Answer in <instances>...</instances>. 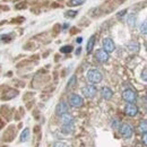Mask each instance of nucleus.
<instances>
[{"label": "nucleus", "instance_id": "nucleus-19", "mask_svg": "<svg viewBox=\"0 0 147 147\" xmlns=\"http://www.w3.org/2000/svg\"><path fill=\"white\" fill-rule=\"evenodd\" d=\"M71 50H73V47L71 45H65V47H62L60 49V52H62V53H69V52H71Z\"/></svg>", "mask_w": 147, "mask_h": 147}, {"label": "nucleus", "instance_id": "nucleus-16", "mask_svg": "<svg viewBox=\"0 0 147 147\" xmlns=\"http://www.w3.org/2000/svg\"><path fill=\"white\" fill-rule=\"evenodd\" d=\"M138 130L140 132V135H144V134H147V122L146 120H143L140 123H139V127H138Z\"/></svg>", "mask_w": 147, "mask_h": 147}, {"label": "nucleus", "instance_id": "nucleus-15", "mask_svg": "<svg viewBox=\"0 0 147 147\" xmlns=\"http://www.w3.org/2000/svg\"><path fill=\"white\" fill-rule=\"evenodd\" d=\"M127 48H128L129 51H131V52H138V51H139V44L136 43V42H131V43H129Z\"/></svg>", "mask_w": 147, "mask_h": 147}, {"label": "nucleus", "instance_id": "nucleus-5", "mask_svg": "<svg viewBox=\"0 0 147 147\" xmlns=\"http://www.w3.org/2000/svg\"><path fill=\"white\" fill-rule=\"evenodd\" d=\"M69 104L74 108H80L84 104V100L82 96H79L77 94H71L69 96Z\"/></svg>", "mask_w": 147, "mask_h": 147}, {"label": "nucleus", "instance_id": "nucleus-9", "mask_svg": "<svg viewBox=\"0 0 147 147\" xmlns=\"http://www.w3.org/2000/svg\"><path fill=\"white\" fill-rule=\"evenodd\" d=\"M125 113L129 115V117H135L137 113H138V108L135 105V104H131V103H128L125 108Z\"/></svg>", "mask_w": 147, "mask_h": 147}, {"label": "nucleus", "instance_id": "nucleus-14", "mask_svg": "<svg viewBox=\"0 0 147 147\" xmlns=\"http://www.w3.org/2000/svg\"><path fill=\"white\" fill-rule=\"evenodd\" d=\"M136 22H137V17H136L135 14L129 15L128 18H127V24L129 25V27H135L136 26Z\"/></svg>", "mask_w": 147, "mask_h": 147}, {"label": "nucleus", "instance_id": "nucleus-23", "mask_svg": "<svg viewBox=\"0 0 147 147\" xmlns=\"http://www.w3.org/2000/svg\"><path fill=\"white\" fill-rule=\"evenodd\" d=\"M53 147H69L66 143H60V142H58V143H55Z\"/></svg>", "mask_w": 147, "mask_h": 147}, {"label": "nucleus", "instance_id": "nucleus-12", "mask_svg": "<svg viewBox=\"0 0 147 147\" xmlns=\"http://www.w3.org/2000/svg\"><path fill=\"white\" fill-rule=\"evenodd\" d=\"M94 45H95V35H92V36L90 37V40H88V42H87V45H86V51H87V53H91V52H92Z\"/></svg>", "mask_w": 147, "mask_h": 147}, {"label": "nucleus", "instance_id": "nucleus-4", "mask_svg": "<svg viewBox=\"0 0 147 147\" xmlns=\"http://www.w3.org/2000/svg\"><path fill=\"white\" fill-rule=\"evenodd\" d=\"M82 93L85 97H88V98H92L96 95L97 93V88L94 86V85H86L82 88Z\"/></svg>", "mask_w": 147, "mask_h": 147}, {"label": "nucleus", "instance_id": "nucleus-10", "mask_svg": "<svg viewBox=\"0 0 147 147\" xmlns=\"http://www.w3.org/2000/svg\"><path fill=\"white\" fill-rule=\"evenodd\" d=\"M60 119H61L62 126H66V125H74V122H75L74 117L71 115V114H69V112H68V113L62 114V115L60 117Z\"/></svg>", "mask_w": 147, "mask_h": 147}, {"label": "nucleus", "instance_id": "nucleus-27", "mask_svg": "<svg viewBox=\"0 0 147 147\" xmlns=\"http://www.w3.org/2000/svg\"><path fill=\"white\" fill-rule=\"evenodd\" d=\"M82 41H83V38H82V37H78V38L76 40V42H77V43H82Z\"/></svg>", "mask_w": 147, "mask_h": 147}, {"label": "nucleus", "instance_id": "nucleus-6", "mask_svg": "<svg viewBox=\"0 0 147 147\" xmlns=\"http://www.w3.org/2000/svg\"><path fill=\"white\" fill-rule=\"evenodd\" d=\"M109 58H110L109 53L105 52L103 49H98V50L96 51V53H95V59H96L98 62H101V63L107 62V61L109 60Z\"/></svg>", "mask_w": 147, "mask_h": 147}, {"label": "nucleus", "instance_id": "nucleus-8", "mask_svg": "<svg viewBox=\"0 0 147 147\" xmlns=\"http://www.w3.org/2000/svg\"><path fill=\"white\" fill-rule=\"evenodd\" d=\"M68 111H69V107H68V104H67L66 102H60V103L57 105V108H55V113H57L59 117H61V115L65 114V113H68Z\"/></svg>", "mask_w": 147, "mask_h": 147}, {"label": "nucleus", "instance_id": "nucleus-17", "mask_svg": "<svg viewBox=\"0 0 147 147\" xmlns=\"http://www.w3.org/2000/svg\"><path fill=\"white\" fill-rule=\"evenodd\" d=\"M30 137V129L25 128L23 130V132L20 134V142H26Z\"/></svg>", "mask_w": 147, "mask_h": 147}, {"label": "nucleus", "instance_id": "nucleus-1", "mask_svg": "<svg viewBox=\"0 0 147 147\" xmlns=\"http://www.w3.org/2000/svg\"><path fill=\"white\" fill-rule=\"evenodd\" d=\"M87 79L92 84H98L103 79V75L100 73L97 69H91L87 71Z\"/></svg>", "mask_w": 147, "mask_h": 147}, {"label": "nucleus", "instance_id": "nucleus-24", "mask_svg": "<svg viewBox=\"0 0 147 147\" xmlns=\"http://www.w3.org/2000/svg\"><path fill=\"white\" fill-rule=\"evenodd\" d=\"M66 16L67 17H74V16H76V11H67Z\"/></svg>", "mask_w": 147, "mask_h": 147}, {"label": "nucleus", "instance_id": "nucleus-13", "mask_svg": "<svg viewBox=\"0 0 147 147\" xmlns=\"http://www.w3.org/2000/svg\"><path fill=\"white\" fill-rule=\"evenodd\" d=\"M74 131V125H66L61 126V132L62 135H69Z\"/></svg>", "mask_w": 147, "mask_h": 147}, {"label": "nucleus", "instance_id": "nucleus-21", "mask_svg": "<svg viewBox=\"0 0 147 147\" xmlns=\"http://www.w3.org/2000/svg\"><path fill=\"white\" fill-rule=\"evenodd\" d=\"M120 121L118 120V119H114V120H112V123H111V127L113 129H119V127H120Z\"/></svg>", "mask_w": 147, "mask_h": 147}, {"label": "nucleus", "instance_id": "nucleus-7", "mask_svg": "<svg viewBox=\"0 0 147 147\" xmlns=\"http://www.w3.org/2000/svg\"><path fill=\"white\" fill-rule=\"evenodd\" d=\"M114 49H115V45H114V42L112 41V38L107 37V38L103 40V50L105 52L111 53V52L114 51Z\"/></svg>", "mask_w": 147, "mask_h": 147}, {"label": "nucleus", "instance_id": "nucleus-18", "mask_svg": "<svg viewBox=\"0 0 147 147\" xmlns=\"http://www.w3.org/2000/svg\"><path fill=\"white\" fill-rule=\"evenodd\" d=\"M86 0H70L68 2V6L70 7H75V6H82L83 3H85Z\"/></svg>", "mask_w": 147, "mask_h": 147}, {"label": "nucleus", "instance_id": "nucleus-11", "mask_svg": "<svg viewBox=\"0 0 147 147\" xmlns=\"http://www.w3.org/2000/svg\"><path fill=\"white\" fill-rule=\"evenodd\" d=\"M101 95H102V97L104 100H111V97L113 96V92L109 87H103L101 90Z\"/></svg>", "mask_w": 147, "mask_h": 147}, {"label": "nucleus", "instance_id": "nucleus-2", "mask_svg": "<svg viewBox=\"0 0 147 147\" xmlns=\"http://www.w3.org/2000/svg\"><path fill=\"white\" fill-rule=\"evenodd\" d=\"M119 132H120L121 137L128 139V138H130V137L132 136L134 129H132V127H131L130 125H128V123H121L120 127H119Z\"/></svg>", "mask_w": 147, "mask_h": 147}, {"label": "nucleus", "instance_id": "nucleus-25", "mask_svg": "<svg viewBox=\"0 0 147 147\" xmlns=\"http://www.w3.org/2000/svg\"><path fill=\"white\" fill-rule=\"evenodd\" d=\"M146 73H147V70H146V68H145V69L143 70V80H144V82H146V80H147Z\"/></svg>", "mask_w": 147, "mask_h": 147}, {"label": "nucleus", "instance_id": "nucleus-3", "mask_svg": "<svg viewBox=\"0 0 147 147\" xmlns=\"http://www.w3.org/2000/svg\"><path fill=\"white\" fill-rule=\"evenodd\" d=\"M122 97H123V100H125L126 102L134 104V103L136 102V100H137V94H136L135 91H132V90L129 88V90L123 91V93H122Z\"/></svg>", "mask_w": 147, "mask_h": 147}, {"label": "nucleus", "instance_id": "nucleus-26", "mask_svg": "<svg viewBox=\"0 0 147 147\" xmlns=\"http://www.w3.org/2000/svg\"><path fill=\"white\" fill-rule=\"evenodd\" d=\"M143 144H144V145H147V134H144V135H143Z\"/></svg>", "mask_w": 147, "mask_h": 147}, {"label": "nucleus", "instance_id": "nucleus-22", "mask_svg": "<svg viewBox=\"0 0 147 147\" xmlns=\"http://www.w3.org/2000/svg\"><path fill=\"white\" fill-rule=\"evenodd\" d=\"M140 32H142L144 35H146L147 34V23L146 22H144V23L142 24V26H140Z\"/></svg>", "mask_w": 147, "mask_h": 147}, {"label": "nucleus", "instance_id": "nucleus-20", "mask_svg": "<svg viewBox=\"0 0 147 147\" xmlns=\"http://www.w3.org/2000/svg\"><path fill=\"white\" fill-rule=\"evenodd\" d=\"M76 82H77L76 76H73V77L70 78V80L68 82V88H71V87H74V86L76 85Z\"/></svg>", "mask_w": 147, "mask_h": 147}]
</instances>
